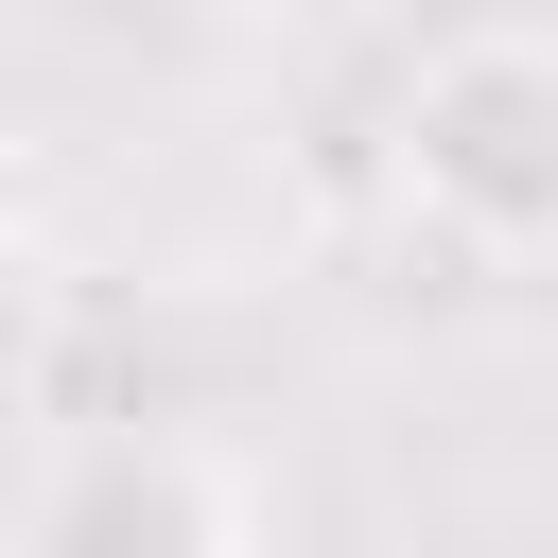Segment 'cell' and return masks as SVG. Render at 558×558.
<instances>
[{"label": "cell", "mask_w": 558, "mask_h": 558, "mask_svg": "<svg viewBox=\"0 0 558 558\" xmlns=\"http://www.w3.org/2000/svg\"><path fill=\"white\" fill-rule=\"evenodd\" d=\"M384 174L436 244L471 262H558V35H436L401 70V122H384Z\"/></svg>", "instance_id": "6da1fadb"}, {"label": "cell", "mask_w": 558, "mask_h": 558, "mask_svg": "<svg viewBox=\"0 0 558 558\" xmlns=\"http://www.w3.org/2000/svg\"><path fill=\"white\" fill-rule=\"evenodd\" d=\"M262 506L209 436L174 418H122V436H52L35 488H17V558H244Z\"/></svg>", "instance_id": "7a4b0ae2"}]
</instances>
